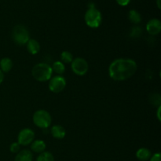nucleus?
<instances>
[{
  "mask_svg": "<svg viewBox=\"0 0 161 161\" xmlns=\"http://www.w3.org/2000/svg\"><path fill=\"white\" fill-rule=\"evenodd\" d=\"M36 161H54V157L50 152H42L39 155Z\"/></svg>",
  "mask_w": 161,
  "mask_h": 161,
  "instance_id": "obj_18",
  "label": "nucleus"
},
{
  "mask_svg": "<svg viewBox=\"0 0 161 161\" xmlns=\"http://www.w3.org/2000/svg\"><path fill=\"white\" fill-rule=\"evenodd\" d=\"M150 161H161V155L160 153H155L154 155L151 156L150 157Z\"/></svg>",
  "mask_w": 161,
  "mask_h": 161,
  "instance_id": "obj_21",
  "label": "nucleus"
},
{
  "mask_svg": "<svg viewBox=\"0 0 161 161\" xmlns=\"http://www.w3.org/2000/svg\"><path fill=\"white\" fill-rule=\"evenodd\" d=\"M66 86V80L61 75H55L53 78H50L49 82V89L53 93L58 94L61 92Z\"/></svg>",
  "mask_w": 161,
  "mask_h": 161,
  "instance_id": "obj_7",
  "label": "nucleus"
},
{
  "mask_svg": "<svg viewBox=\"0 0 161 161\" xmlns=\"http://www.w3.org/2000/svg\"><path fill=\"white\" fill-rule=\"evenodd\" d=\"M46 143L42 140H36L31 143V149L36 153H41L46 149Z\"/></svg>",
  "mask_w": 161,
  "mask_h": 161,
  "instance_id": "obj_13",
  "label": "nucleus"
},
{
  "mask_svg": "<svg viewBox=\"0 0 161 161\" xmlns=\"http://www.w3.org/2000/svg\"><path fill=\"white\" fill-rule=\"evenodd\" d=\"M61 60L62 63L70 64L73 61V56L72 53L69 51H63L61 53Z\"/></svg>",
  "mask_w": 161,
  "mask_h": 161,
  "instance_id": "obj_19",
  "label": "nucleus"
},
{
  "mask_svg": "<svg viewBox=\"0 0 161 161\" xmlns=\"http://www.w3.org/2000/svg\"><path fill=\"white\" fill-rule=\"evenodd\" d=\"M35 138V132L30 128L22 129L18 134L17 142L20 146H26L31 144Z\"/></svg>",
  "mask_w": 161,
  "mask_h": 161,
  "instance_id": "obj_8",
  "label": "nucleus"
},
{
  "mask_svg": "<svg viewBox=\"0 0 161 161\" xmlns=\"http://www.w3.org/2000/svg\"><path fill=\"white\" fill-rule=\"evenodd\" d=\"M33 155L28 149H23L17 153L14 161H32Z\"/></svg>",
  "mask_w": 161,
  "mask_h": 161,
  "instance_id": "obj_12",
  "label": "nucleus"
},
{
  "mask_svg": "<svg viewBox=\"0 0 161 161\" xmlns=\"http://www.w3.org/2000/svg\"><path fill=\"white\" fill-rule=\"evenodd\" d=\"M51 132L52 136L56 139H63L65 137L66 131L65 129L61 125H54L51 127Z\"/></svg>",
  "mask_w": 161,
  "mask_h": 161,
  "instance_id": "obj_10",
  "label": "nucleus"
},
{
  "mask_svg": "<svg viewBox=\"0 0 161 161\" xmlns=\"http://www.w3.org/2000/svg\"><path fill=\"white\" fill-rule=\"evenodd\" d=\"M26 46L28 51L32 55L37 54L39 52V50H40L39 42L37 40H36V39H29L26 43Z\"/></svg>",
  "mask_w": 161,
  "mask_h": 161,
  "instance_id": "obj_11",
  "label": "nucleus"
},
{
  "mask_svg": "<svg viewBox=\"0 0 161 161\" xmlns=\"http://www.w3.org/2000/svg\"><path fill=\"white\" fill-rule=\"evenodd\" d=\"M84 20L88 27L91 28H97L102 24V15L100 11L95 7L88 8L85 14Z\"/></svg>",
  "mask_w": 161,
  "mask_h": 161,
  "instance_id": "obj_3",
  "label": "nucleus"
},
{
  "mask_svg": "<svg viewBox=\"0 0 161 161\" xmlns=\"http://www.w3.org/2000/svg\"><path fill=\"white\" fill-rule=\"evenodd\" d=\"M32 76L39 82H47L50 80L53 74L52 68L47 63H39L33 67Z\"/></svg>",
  "mask_w": 161,
  "mask_h": 161,
  "instance_id": "obj_2",
  "label": "nucleus"
},
{
  "mask_svg": "<svg viewBox=\"0 0 161 161\" xmlns=\"http://www.w3.org/2000/svg\"><path fill=\"white\" fill-rule=\"evenodd\" d=\"M116 3L121 6H126L129 4V3L130 2V0H116Z\"/></svg>",
  "mask_w": 161,
  "mask_h": 161,
  "instance_id": "obj_22",
  "label": "nucleus"
},
{
  "mask_svg": "<svg viewBox=\"0 0 161 161\" xmlns=\"http://www.w3.org/2000/svg\"><path fill=\"white\" fill-rule=\"evenodd\" d=\"M3 80H4V74H3V72L0 70V84L3 83Z\"/></svg>",
  "mask_w": 161,
  "mask_h": 161,
  "instance_id": "obj_24",
  "label": "nucleus"
},
{
  "mask_svg": "<svg viewBox=\"0 0 161 161\" xmlns=\"http://www.w3.org/2000/svg\"><path fill=\"white\" fill-rule=\"evenodd\" d=\"M12 38L13 40L20 46L25 45L30 39L28 29L21 25L14 27L12 31Z\"/></svg>",
  "mask_w": 161,
  "mask_h": 161,
  "instance_id": "obj_5",
  "label": "nucleus"
},
{
  "mask_svg": "<svg viewBox=\"0 0 161 161\" xmlns=\"http://www.w3.org/2000/svg\"><path fill=\"white\" fill-rule=\"evenodd\" d=\"M128 19L130 20V21L132 22L133 24L138 25V24H139L142 20L141 14H140L137 10L131 9V10L129 11L128 13Z\"/></svg>",
  "mask_w": 161,
  "mask_h": 161,
  "instance_id": "obj_16",
  "label": "nucleus"
},
{
  "mask_svg": "<svg viewBox=\"0 0 161 161\" xmlns=\"http://www.w3.org/2000/svg\"><path fill=\"white\" fill-rule=\"evenodd\" d=\"M146 31L152 36H157L161 31V22L159 19H151L146 25Z\"/></svg>",
  "mask_w": 161,
  "mask_h": 161,
  "instance_id": "obj_9",
  "label": "nucleus"
},
{
  "mask_svg": "<svg viewBox=\"0 0 161 161\" xmlns=\"http://www.w3.org/2000/svg\"><path fill=\"white\" fill-rule=\"evenodd\" d=\"M33 123L38 127L42 129H47L50 126L52 122L51 116L47 111L40 109L36 111L33 114Z\"/></svg>",
  "mask_w": 161,
  "mask_h": 161,
  "instance_id": "obj_4",
  "label": "nucleus"
},
{
  "mask_svg": "<svg viewBox=\"0 0 161 161\" xmlns=\"http://www.w3.org/2000/svg\"><path fill=\"white\" fill-rule=\"evenodd\" d=\"M20 146L18 142H13L9 146V150L13 153H17L20 152Z\"/></svg>",
  "mask_w": 161,
  "mask_h": 161,
  "instance_id": "obj_20",
  "label": "nucleus"
},
{
  "mask_svg": "<svg viewBox=\"0 0 161 161\" xmlns=\"http://www.w3.org/2000/svg\"><path fill=\"white\" fill-rule=\"evenodd\" d=\"M136 62L130 58H118L108 67V75L115 81H124L133 76L137 71Z\"/></svg>",
  "mask_w": 161,
  "mask_h": 161,
  "instance_id": "obj_1",
  "label": "nucleus"
},
{
  "mask_svg": "<svg viewBox=\"0 0 161 161\" xmlns=\"http://www.w3.org/2000/svg\"><path fill=\"white\" fill-rule=\"evenodd\" d=\"M160 110H161V105H159L158 109H157V118H158L159 120H161L160 119Z\"/></svg>",
  "mask_w": 161,
  "mask_h": 161,
  "instance_id": "obj_23",
  "label": "nucleus"
},
{
  "mask_svg": "<svg viewBox=\"0 0 161 161\" xmlns=\"http://www.w3.org/2000/svg\"><path fill=\"white\" fill-rule=\"evenodd\" d=\"M157 6H158V8H159V9H160V8H161L160 0H157Z\"/></svg>",
  "mask_w": 161,
  "mask_h": 161,
  "instance_id": "obj_25",
  "label": "nucleus"
},
{
  "mask_svg": "<svg viewBox=\"0 0 161 161\" xmlns=\"http://www.w3.org/2000/svg\"><path fill=\"white\" fill-rule=\"evenodd\" d=\"M51 68L52 71L54 72L56 74H58V75H62L64 72V71H65V66H64V63H62L60 61H55L53 64V65L51 66Z\"/></svg>",
  "mask_w": 161,
  "mask_h": 161,
  "instance_id": "obj_17",
  "label": "nucleus"
},
{
  "mask_svg": "<svg viewBox=\"0 0 161 161\" xmlns=\"http://www.w3.org/2000/svg\"><path fill=\"white\" fill-rule=\"evenodd\" d=\"M13 68V61L10 58H4L0 61V70L3 72H9Z\"/></svg>",
  "mask_w": 161,
  "mask_h": 161,
  "instance_id": "obj_15",
  "label": "nucleus"
},
{
  "mask_svg": "<svg viewBox=\"0 0 161 161\" xmlns=\"http://www.w3.org/2000/svg\"><path fill=\"white\" fill-rule=\"evenodd\" d=\"M71 68L75 75L82 76L87 72L89 66L86 60L82 58H76L71 63Z\"/></svg>",
  "mask_w": 161,
  "mask_h": 161,
  "instance_id": "obj_6",
  "label": "nucleus"
},
{
  "mask_svg": "<svg viewBox=\"0 0 161 161\" xmlns=\"http://www.w3.org/2000/svg\"><path fill=\"white\" fill-rule=\"evenodd\" d=\"M151 154L150 150L147 148H140L136 153V157L140 161H147L150 159Z\"/></svg>",
  "mask_w": 161,
  "mask_h": 161,
  "instance_id": "obj_14",
  "label": "nucleus"
}]
</instances>
